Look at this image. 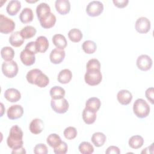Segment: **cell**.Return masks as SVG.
<instances>
[{"mask_svg":"<svg viewBox=\"0 0 154 154\" xmlns=\"http://www.w3.org/2000/svg\"><path fill=\"white\" fill-rule=\"evenodd\" d=\"M23 134L20 128L17 125L13 126L10 130L9 135L7 139L8 146L13 150L23 147Z\"/></svg>","mask_w":154,"mask_h":154,"instance_id":"1","label":"cell"},{"mask_svg":"<svg viewBox=\"0 0 154 154\" xmlns=\"http://www.w3.org/2000/svg\"><path fill=\"white\" fill-rule=\"evenodd\" d=\"M28 82L32 84H35L38 87L44 88L49 83V79L45 74L38 69H34L29 70L26 76Z\"/></svg>","mask_w":154,"mask_h":154,"instance_id":"2","label":"cell"},{"mask_svg":"<svg viewBox=\"0 0 154 154\" xmlns=\"http://www.w3.org/2000/svg\"><path fill=\"white\" fill-rule=\"evenodd\" d=\"M133 111L137 117L145 118L150 113V106L145 100L138 99L134 103Z\"/></svg>","mask_w":154,"mask_h":154,"instance_id":"3","label":"cell"},{"mask_svg":"<svg viewBox=\"0 0 154 154\" xmlns=\"http://www.w3.org/2000/svg\"><path fill=\"white\" fill-rule=\"evenodd\" d=\"M102 79V75L100 70L89 69L84 75L85 82L91 86H94L99 84Z\"/></svg>","mask_w":154,"mask_h":154,"instance_id":"4","label":"cell"},{"mask_svg":"<svg viewBox=\"0 0 154 154\" xmlns=\"http://www.w3.org/2000/svg\"><path fill=\"white\" fill-rule=\"evenodd\" d=\"M1 69L2 73L8 78H13L16 76L19 70L17 63L13 60L3 62Z\"/></svg>","mask_w":154,"mask_h":154,"instance_id":"5","label":"cell"},{"mask_svg":"<svg viewBox=\"0 0 154 154\" xmlns=\"http://www.w3.org/2000/svg\"><path fill=\"white\" fill-rule=\"evenodd\" d=\"M51 106L53 111L58 114H64L69 109V105L67 100L65 98L59 99H51Z\"/></svg>","mask_w":154,"mask_h":154,"instance_id":"6","label":"cell"},{"mask_svg":"<svg viewBox=\"0 0 154 154\" xmlns=\"http://www.w3.org/2000/svg\"><path fill=\"white\" fill-rule=\"evenodd\" d=\"M103 11V5L99 1H93L87 6L86 13L91 17L99 16Z\"/></svg>","mask_w":154,"mask_h":154,"instance_id":"7","label":"cell"},{"mask_svg":"<svg viewBox=\"0 0 154 154\" xmlns=\"http://www.w3.org/2000/svg\"><path fill=\"white\" fill-rule=\"evenodd\" d=\"M14 22L7 16L0 14V32L7 34L11 32L15 28Z\"/></svg>","mask_w":154,"mask_h":154,"instance_id":"8","label":"cell"},{"mask_svg":"<svg viewBox=\"0 0 154 154\" xmlns=\"http://www.w3.org/2000/svg\"><path fill=\"white\" fill-rule=\"evenodd\" d=\"M150 21L147 17H139L135 22V29L141 34H146L150 29Z\"/></svg>","mask_w":154,"mask_h":154,"instance_id":"9","label":"cell"},{"mask_svg":"<svg viewBox=\"0 0 154 154\" xmlns=\"http://www.w3.org/2000/svg\"><path fill=\"white\" fill-rule=\"evenodd\" d=\"M137 66L142 71H147L152 66V60L147 55H141L137 60Z\"/></svg>","mask_w":154,"mask_h":154,"instance_id":"10","label":"cell"},{"mask_svg":"<svg viewBox=\"0 0 154 154\" xmlns=\"http://www.w3.org/2000/svg\"><path fill=\"white\" fill-rule=\"evenodd\" d=\"M23 114V108L20 105H11L8 108L7 114L10 120H16L20 118Z\"/></svg>","mask_w":154,"mask_h":154,"instance_id":"11","label":"cell"},{"mask_svg":"<svg viewBox=\"0 0 154 154\" xmlns=\"http://www.w3.org/2000/svg\"><path fill=\"white\" fill-rule=\"evenodd\" d=\"M66 55L65 51L58 48L54 49L50 53L49 58L52 63L58 64L61 63L64 59Z\"/></svg>","mask_w":154,"mask_h":154,"instance_id":"12","label":"cell"},{"mask_svg":"<svg viewBox=\"0 0 154 154\" xmlns=\"http://www.w3.org/2000/svg\"><path fill=\"white\" fill-rule=\"evenodd\" d=\"M42 27L48 29L53 27L56 22V17L52 13H49L39 19Z\"/></svg>","mask_w":154,"mask_h":154,"instance_id":"13","label":"cell"},{"mask_svg":"<svg viewBox=\"0 0 154 154\" xmlns=\"http://www.w3.org/2000/svg\"><path fill=\"white\" fill-rule=\"evenodd\" d=\"M57 11L61 15H65L70 10V4L68 0H57L55 3Z\"/></svg>","mask_w":154,"mask_h":154,"instance_id":"14","label":"cell"},{"mask_svg":"<svg viewBox=\"0 0 154 154\" xmlns=\"http://www.w3.org/2000/svg\"><path fill=\"white\" fill-rule=\"evenodd\" d=\"M20 58L22 63L26 66H29L32 65L35 61V54L24 49L20 54Z\"/></svg>","mask_w":154,"mask_h":154,"instance_id":"15","label":"cell"},{"mask_svg":"<svg viewBox=\"0 0 154 154\" xmlns=\"http://www.w3.org/2000/svg\"><path fill=\"white\" fill-rule=\"evenodd\" d=\"M117 99L120 104L127 105L131 103L132 99V95L129 91L127 90H122L118 92Z\"/></svg>","mask_w":154,"mask_h":154,"instance_id":"16","label":"cell"},{"mask_svg":"<svg viewBox=\"0 0 154 154\" xmlns=\"http://www.w3.org/2000/svg\"><path fill=\"white\" fill-rule=\"evenodd\" d=\"M5 98L10 102H16L21 98V94L20 91L14 88H10L4 92Z\"/></svg>","mask_w":154,"mask_h":154,"instance_id":"17","label":"cell"},{"mask_svg":"<svg viewBox=\"0 0 154 154\" xmlns=\"http://www.w3.org/2000/svg\"><path fill=\"white\" fill-rule=\"evenodd\" d=\"M44 128V123L40 119H33L29 124V131L32 134H38L41 133Z\"/></svg>","mask_w":154,"mask_h":154,"instance_id":"18","label":"cell"},{"mask_svg":"<svg viewBox=\"0 0 154 154\" xmlns=\"http://www.w3.org/2000/svg\"><path fill=\"white\" fill-rule=\"evenodd\" d=\"M101 105L100 99L96 97L89 98L85 102V108L96 112L99 110Z\"/></svg>","mask_w":154,"mask_h":154,"instance_id":"19","label":"cell"},{"mask_svg":"<svg viewBox=\"0 0 154 154\" xmlns=\"http://www.w3.org/2000/svg\"><path fill=\"white\" fill-rule=\"evenodd\" d=\"M21 8V3L17 0L10 1L6 7L7 12L10 16H15Z\"/></svg>","mask_w":154,"mask_h":154,"instance_id":"20","label":"cell"},{"mask_svg":"<svg viewBox=\"0 0 154 154\" xmlns=\"http://www.w3.org/2000/svg\"><path fill=\"white\" fill-rule=\"evenodd\" d=\"M33 18V12L30 8H23L19 15V19L23 23H27L32 22Z\"/></svg>","mask_w":154,"mask_h":154,"instance_id":"21","label":"cell"},{"mask_svg":"<svg viewBox=\"0 0 154 154\" xmlns=\"http://www.w3.org/2000/svg\"><path fill=\"white\" fill-rule=\"evenodd\" d=\"M72 72L69 69H65L61 70L59 72L57 77V79L60 83L66 84L69 83L70 81V80L72 79Z\"/></svg>","mask_w":154,"mask_h":154,"instance_id":"22","label":"cell"},{"mask_svg":"<svg viewBox=\"0 0 154 154\" xmlns=\"http://www.w3.org/2000/svg\"><path fill=\"white\" fill-rule=\"evenodd\" d=\"M10 45L14 47H19L22 46L24 42V38L20 34L19 31H16L12 33L9 38Z\"/></svg>","mask_w":154,"mask_h":154,"instance_id":"23","label":"cell"},{"mask_svg":"<svg viewBox=\"0 0 154 154\" xmlns=\"http://www.w3.org/2000/svg\"><path fill=\"white\" fill-rule=\"evenodd\" d=\"M52 42L57 48L64 49L67 45L66 37L60 34H55L52 37Z\"/></svg>","mask_w":154,"mask_h":154,"instance_id":"24","label":"cell"},{"mask_svg":"<svg viewBox=\"0 0 154 154\" xmlns=\"http://www.w3.org/2000/svg\"><path fill=\"white\" fill-rule=\"evenodd\" d=\"M106 140V138L105 135L100 132L94 133L91 137L92 143L96 147H97L102 146L105 144Z\"/></svg>","mask_w":154,"mask_h":154,"instance_id":"25","label":"cell"},{"mask_svg":"<svg viewBox=\"0 0 154 154\" xmlns=\"http://www.w3.org/2000/svg\"><path fill=\"white\" fill-rule=\"evenodd\" d=\"M38 52L40 53L45 52L49 47V42L45 36H39L35 40Z\"/></svg>","mask_w":154,"mask_h":154,"instance_id":"26","label":"cell"},{"mask_svg":"<svg viewBox=\"0 0 154 154\" xmlns=\"http://www.w3.org/2000/svg\"><path fill=\"white\" fill-rule=\"evenodd\" d=\"M82 119L86 124L91 125L96 119V114L85 108L82 112Z\"/></svg>","mask_w":154,"mask_h":154,"instance_id":"27","label":"cell"},{"mask_svg":"<svg viewBox=\"0 0 154 154\" xmlns=\"http://www.w3.org/2000/svg\"><path fill=\"white\" fill-rule=\"evenodd\" d=\"M49 13H51V8L46 3H40L36 8V14L38 20Z\"/></svg>","mask_w":154,"mask_h":154,"instance_id":"28","label":"cell"},{"mask_svg":"<svg viewBox=\"0 0 154 154\" xmlns=\"http://www.w3.org/2000/svg\"><path fill=\"white\" fill-rule=\"evenodd\" d=\"M129 146L134 149H137L142 147L144 144V139L140 135L132 136L128 141Z\"/></svg>","mask_w":154,"mask_h":154,"instance_id":"29","label":"cell"},{"mask_svg":"<svg viewBox=\"0 0 154 154\" xmlns=\"http://www.w3.org/2000/svg\"><path fill=\"white\" fill-rule=\"evenodd\" d=\"M65 93L66 92L64 89L60 86H54L52 87L49 91L50 96L53 99H59L63 98L65 96Z\"/></svg>","mask_w":154,"mask_h":154,"instance_id":"30","label":"cell"},{"mask_svg":"<svg viewBox=\"0 0 154 154\" xmlns=\"http://www.w3.org/2000/svg\"><path fill=\"white\" fill-rule=\"evenodd\" d=\"M36 32V29L31 25L25 26L20 31L21 35L24 39H29L33 37L35 35Z\"/></svg>","mask_w":154,"mask_h":154,"instance_id":"31","label":"cell"},{"mask_svg":"<svg viewBox=\"0 0 154 154\" xmlns=\"http://www.w3.org/2000/svg\"><path fill=\"white\" fill-rule=\"evenodd\" d=\"M1 57L5 61H11L14 56V51L11 47L5 46L1 49Z\"/></svg>","mask_w":154,"mask_h":154,"instance_id":"32","label":"cell"},{"mask_svg":"<svg viewBox=\"0 0 154 154\" xmlns=\"http://www.w3.org/2000/svg\"><path fill=\"white\" fill-rule=\"evenodd\" d=\"M69 38L73 42H79L82 38L83 35L82 32L77 28H73L68 32Z\"/></svg>","mask_w":154,"mask_h":154,"instance_id":"33","label":"cell"},{"mask_svg":"<svg viewBox=\"0 0 154 154\" xmlns=\"http://www.w3.org/2000/svg\"><path fill=\"white\" fill-rule=\"evenodd\" d=\"M82 50L88 54H93L97 49V45L93 41L86 40L82 45Z\"/></svg>","mask_w":154,"mask_h":154,"instance_id":"34","label":"cell"},{"mask_svg":"<svg viewBox=\"0 0 154 154\" xmlns=\"http://www.w3.org/2000/svg\"><path fill=\"white\" fill-rule=\"evenodd\" d=\"M78 149L82 154H91L94 152L93 146L87 141H83L79 145Z\"/></svg>","mask_w":154,"mask_h":154,"instance_id":"35","label":"cell"},{"mask_svg":"<svg viewBox=\"0 0 154 154\" xmlns=\"http://www.w3.org/2000/svg\"><path fill=\"white\" fill-rule=\"evenodd\" d=\"M61 141L60 137L57 134H50L46 139V142L48 145L53 148L58 146Z\"/></svg>","mask_w":154,"mask_h":154,"instance_id":"36","label":"cell"},{"mask_svg":"<svg viewBox=\"0 0 154 154\" xmlns=\"http://www.w3.org/2000/svg\"><path fill=\"white\" fill-rule=\"evenodd\" d=\"M77 130L75 128L72 126H69L66 128L63 132L64 137L67 140H72L76 138L77 135Z\"/></svg>","mask_w":154,"mask_h":154,"instance_id":"37","label":"cell"},{"mask_svg":"<svg viewBox=\"0 0 154 154\" xmlns=\"http://www.w3.org/2000/svg\"><path fill=\"white\" fill-rule=\"evenodd\" d=\"M67 149V144L64 141H61L58 146L54 147V152L56 154H65Z\"/></svg>","mask_w":154,"mask_h":154,"instance_id":"38","label":"cell"},{"mask_svg":"<svg viewBox=\"0 0 154 154\" xmlns=\"http://www.w3.org/2000/svg\"><path fill=\"white\" fill-rule=\"evenodd\" d=\"M87 70L89 69H97L100 70V63L99 61L96 58L90 59L88 61L86 65Z\"/></svg>","mask_w":154,"mask_h":154,"instance_id":"39","label":"cell"},{"mask_svg":"<svg viewBox=\"0 0 154 154\" xmlns=\"http://www.w3.org/2000/svg\"><path fill=\"white\" fill-rule=\"evenodd\" d=\"M48 152L47 146L43 143L35 145L34 148V153L35 154H47Z\"/></svg>","mask_w":154,"mask_h":154,"instance_id":"40","label":"cell"},{"mask_svg":"<svg viewBox=\"0 0 154 154\" xmlns=\"http://www.w3.org/2000/svg\"><path fill=\"white\" fill-rule=\"evenodd\" d=\"M25 49L34 54H36L38 52L35 42H31L27 43V45L25 46Z\"/></svg>","mask_w":154,"mask_h":154,"instance_id":"41","label":"cell"},{"mask_svg":"<svg viewBox=\"0 0 154 154\" xmlns=\"http://www.w3.org/2000/svg\"><path fill=\"white\" fill-rule=\"evenodd\" d=\"M153 92H154V89L153 87L148 88L145 92V95L146 98L149 101H150V102L152 104H153V96H154Z\"/></svg>","mask_w":154,"mask_h":154,"instance_id":"42","label":"cell"},{"mask_svg":"<svg viewBox=\"0 0 154 154\" xmlns=\"http://www.w3.org/2000/svg\"><path fill=\"white\" fill-rule=\"evenodd\" d=\"M112 2L116 7L122 8L127 6L129 2V1L128 0H113Z\"/></svg>","mask_w":154,"mask_h":154,"instance_id":"43","label":"cell"},{"mask_svg":"<svg viewBox=\"0 0 154 154\" xmlns=\"http://www.w3.org/2000/svg\"><path fill=\"white\" fill-rule=\"evenodd\" d=\"M105 153H106V154H112V153L119 154V153H120V150L118 147L114 146H111L107 148L106 150L105 151Z\"/></svg>","mask_w":154,"mask_h":154,"instance_id":"44","label":"cell"},{"mask_svg":"<svg viewBox=\"0 0 154 154\" xmlns=\"http://www.w3.org/2000/svg\"><path fill=\"white\" fill-rule=\"evenodd\" d=\"M11 153L12 154H15V153H26V150L25 149L24 147H20L17 149H14V150H13V151L11 152Z\"/></svg>","mask_w":154,"mask_h":154,"instance_id":"45","label":"cell"}]
</instances>
